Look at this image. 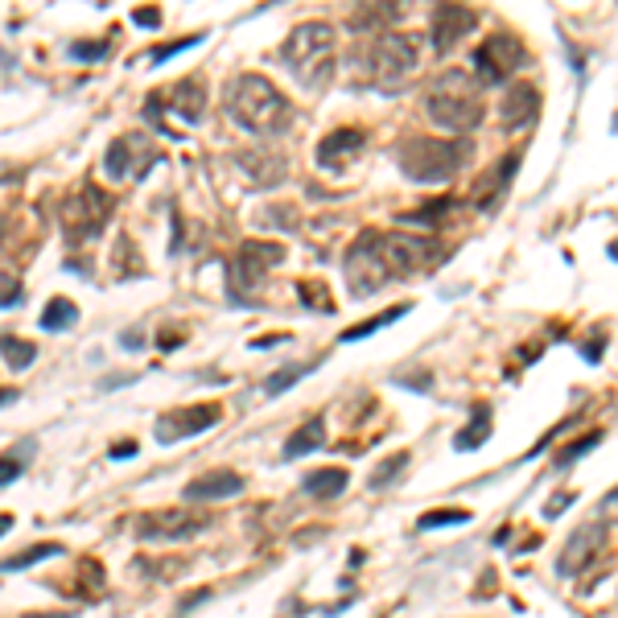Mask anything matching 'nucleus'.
<instances>
[{
  "mask_svg": "<svg viewBox=\"0 0 618 618\" xmlns=\"http://www.w3.org/2000/svg\"><path fill=\"white\" fill-rule=\"evenodd\" d=\"M474 25H479V13H474V9H466V4H437L430 18L433 50L449 54L462 37L474 34Z\"/></svg>",
  "mask_w": 618,
  "mask_h": 618,
  "instance_id": "12",
  "label": "nucleus"
},
{
  "mask_svg": "<svg viewBox=\"0 0 618 618\" xmlns=\"http://www.w3.org/2000/svg\"><path fill=\"white\" fill-rule=\"evenodd\" d=\"M297 293H301V297H309V301H306L309 309H322V313H330V309H334V301H330L327 285H313V281H301V285H297Z\"/></svg>",
  "mask_w": 618,
  "mask_h": 618,
  "instance_id": "29",
  "label": "nucleus"
},
{
  "mask_svg": "<svg viewBox=\"0 0 618 618\" xmlns=\"http://www.w3.org/2000/svg\"><path fill=\"white\" fill-rule=\"evenodd\" d=\"M569 503H573V495H557V503H549V507H545V515H549V519H552V515H561V512H565Z\"/></svg>",
  "mask_w": 618,
  "mask_h": 618,
  "instance_id": "38",
  "label": "nucleus"
},
{
  "mask_svg": "<svg viewBox=\"0 0 618 618\" xmlns=\"http://www.w3.org/2000/svg\"><path fill=\"white\" fill-rule=\"evenodd\" d=\"M470 519V512H458V507H442V512H430L421 515V533H433V528H446V524H466Z\"/></svg>",
  "mask_w": 618,
  "mask_h": 618,
  "instance_id": "27",
  "label": "nucleus"
},
{
  "mask_svg": "<svg viewBox=\"0 0 618 618\" xmlns=\"http://www.w3.org/2000/svg\"><path fill=\"white\" fill-rule=\"evenodd\" d=\"M334 58H339V42L327 21H301L285 42V62L297 75V83L318 91L334 79Z\"/></svg>",
  "mask_w": 618,
  "mask_h": 618,
  "instance_id": "4",
  "label": "nucleus"
},
{
  "mask_svg": "<svg viewBox=\"0 0 618 618\" xmlns=\"http://www.w3.org/2000/svg\"><path fill=\"white\" fill-rule=\"evenodd\" d=\"M404 466H409V454H392V458H388V462H379V470L371 474V487H384V482H392L396 474L404 470Z\"/></svg>",
  "mask_w": 618,
  "mask_h": 618,
  "instance_id": "31",
  "label": "nucleus"
},
{
  "mask_svg": "<svg viewBox=\"0 0 618 618\" xmlns=\"http://www.w3.org/2000/svg\"><path fill=\"white\" fill-rule=\"evenodd\" d=\"M598 442H602V433H590V437H577L573 446H565V449H561V454H557V458H552V466H557V470H569V466L577 462L582 454H590V449L598 446Z\"/></svg>",
  "mask_w": 618,
  "mask_h": 618,
  "instance_id": "26",
  "label": "nucleus"
},
{
  "mask_svg": "<svg viewBox=\"0 0 618 618\" xmlns=\"http://www.w3.org/2000/svg\"><path fill=\"white\" fill-rule=\"evenodd\" d=\"M133 21H137V25H161V13H157V9H140Z\"/></svg>",
  "mask_w": 618,
  "mask_h": 618,
  "instance_id": "37",
  "label": "nucleus"
},
{
  "mask_svg": "<svg viewBox=\"0 0 618 618\" xmlns=\"http://www.w3.org/2000/svg\"><path fill=\"white\" fill-rule=\"evenodd\" d=\"M157 161V140L145 137V133H124L107 145V157H103V170L112 182H137L153 170Z\"/></svg>",
  "mask_w": 618,
  "mask_h": 618,
  "instance_id": "8",
  "label": "nucleus"
},
{
  "mask_svg": "<svg viewBox=\"0 0 618 618\" xmlns=\"http://www.w3.org/2000/svg\"><path fill=\"white\" fill-rule=\"evenodd\" d=\"M487 437H491V409H487V404H474V409H470V425L454 437V449H479Z\"/></svg>",
  "mask_w": 618,
  "mask_h": 618,
  "instance_id": "22",
  "label": "nucleus"
},
{
  "mask_svg": "<svg viewBox=\"0 0 618 618\" xmlns=\"http://www.w3.org/2000/svg\"><path fill=\"white\" fill-rule=\"evenodd\" d=\"M203 528L198 515H190L186 507H165V512H145L137 519V536L145 540H182Z\"/></svg>",
  "mask_w": 618,
  "mask_h": 618,
  "instance_id": "14",
  "label": "nucleus"
},
{
  "mask_svg": "<svg viewBox=\"0 0 618 618\" xmlns=\"http://www.w3.org/2000/svg\"><path fill=\"white\" fill-rule=\"evenodd\" d=\"M21 470H25V466L18 462V454H4V458H0V487H9V482L21 474Z\"/></svg>",
  "mask_w": 618,
  "mask_h": 618,
  "instance_id": "35",
  "label": "nucleus"
},
{
  "mask_svg": "<svg viewBox=\"0 0 618 618\" xmlns=\"http://www.w3.org/2000/svg\"><path fill=\"white\" fill-rule=\"evenodd\" d=\"M107 219H112V198L100 186H91V182H83L58 206V224H62L70 243L95 240L103 227H107Z\"/></svg>",
  "mask_w": 618,
  "mask_h": 618,
  "instance_id": "7",
  "label": "nucleus"
},
{
  "mask_svg": "<svg viewBox=\"0 0 618 618\" xmlns=\"http://www.w3.org/2000/svg\"><path fill=\"white\" fill-rule=\"evenodd\" d=\"M602 512H606V515H618V487H615V491H610V495H606V503H602Z\"/></svg>",
  "mask_w": 618,
  "mask_h": 618,
  "instance_id": "39",
  "label": "nucleus"
},
{
  "mask_svg": "<svg viewBox=\"0 0 618 618\" xmlns=\"http://www.w3.org/2000/svg\"><path fill=\"white\" fill-rule=\"evenodd\" d=\"M240 165L256 186H276L285 178V157L276 153H240Z\"/></svg>",
  "mask_w": 618,
  "mask_h": 618,
  "instance_id": "19",
  "label": "nucleus"
},
{
  "mask_svg": "<svg viewBox=\"0 0 618 618\" xmlns=\"http://www.w3.org/2000/svg\"><path fill=\"white\" fill-rule=\"evenodd\" d=\"M306 371H309V367H289V371H276V376L264 379V392H268V396L285 392V388H289V384H297V379L306 376Z\"/></svg>",
  "mask_w": 618,
  "mask_h": 618,
  "instance_id": "32",
  "label": "nucleus"
},
{
  "mask_svg": "<svg viewBox=\"0 0 618 618\" xmlns=\"http://www.w3.org/2000/svg\"><path fill=\"white\" fill-rule=\"evenodd\" d=\"M425 112L446 133H470L482 121V91L466 70H442L425 91Z\"/></svg>",
  "mask_w": 618,
  "mask_h": 618,
  "instance_id": "2",
  "label": "nucleus"
},
{
  "mask_svg": "<svg viewBox=\"0 0 618 618\" xmlns=\"http://www.w3.org/2000/svg\"><path fill=\"white\" fill-rule=\"evenodd\" d=\"M21 293H25V285H21V276L13 273H0V309L18 306Z\"/></svg>",
  "mask_w": 618,
  "mask_h": 618,
  "instance_id": "30",
  "label": "nucleus"
},
{
  "mask_svg": "<svg viewBox=\"0 0 618 618\" xmlns=\"http://www.w3.org/2000/svg\"><path fill=\"white\" fill-rule=\"evenodd\" d=\"M133 449H137V446H128V442H124V446H112V458H128Z\"/></svg>",
  "mask_w": 618,
  "mask_h": 618,
  "instance_id": "40",
  "label": "nucleus"
},
{
  "mask_svg": "<svg viewBox=\"0 0 618 618\" xmlns=\"http://www.w3.org/2000/svg\"><path fill=\"white\" fill-rule=\"evenodd\" d=\"M281 260H285V248H281V243L248 240L240 248V256H236V285H240V289H256Z\"/></svg>",
  "mask_w": 618,
  "mask_h": 618,
  "instance_id": "13",
  "label": "nucleus"
},
{
  "mask_svg": "<svg viewBox=\"0 0 618 618\" xmlns=\"http://www.w3.org/2000/svg\"><path fill=\"white\" fill-rule=\"evenodd\" d=\"M327 442V421L322 416H309L301 430L285 442V458H301V454H313V449Z\"/></svg>",
  "mask_w": 618,
  "mask_h": 618,
  "instance_id": "20",
  "label": "nucleus"
},
{
  "mask_svg": "<svg viewBox=\"0 0 618 618\" xmlns=\"http://www.w3.org/2000/svg\"><path fill=\"white\" fill-rule=\"evenodd\" d=\"M0 355H4V363H9V367L25 371V367L37 359V346L34 343H21V339H0Z\"/></svg>",
  "mask_w": 618,
  "mask_h": 618,
  "instance_id": "25",
  "label": "nucleus"
},
{
  "mask_svg": "<svg viewBox=\"0 0 618 618\" xmlns=\"http://www.w3.org/2000/svg\"><path fill=\"white\" fill-rule=\"evenodd\" d=\"M540 112V91L533 83H519L503 95V128L515 133V128H528Z\"/></svg>",
  "mask_w": 618,
  "mask_h": 618,
  "instance_id": "18",
  "label": "nucleus"
},
{
  "mask_svg": "<svg viewBox=\"0 0 618 618\" xmlns=\"http://www.w3.org/2000/svg\"><path fill=\"white\" fill-rule=\"evenodd\" d=\"M243 491V479L236 470H210V474H198L194 482H186V499L190 503H215V499H231Z\"/></svg>",
  "mask_w": 618,
  "mask_h": 618,
  "instance_id": "17",
  "label": "nucleus"
},
{
  "mask_svg": "<svg viewBox=\"0 0 618 618\" xmlns=\"http://www.w3.org/2000/svg\"><path fill=\"white\" fill-rule=\"evenodd\" d=\"M346 482H351V474L346 470H339V466H327V470H313L306 479V491L313 499H339L346 491Z\"/></svg>",
  "mask_w": 618,
  "mask_h": 618,
  "instance_id": "21",
  "label": "nucleus"
},
{
  "mask_svg": "<svg viewBox=\"0 0 618 618\" xmlns=\"http://www.w3.org/2000/svg\"><path fill=\"white\" fill-rule=\"evenodd\" d=\"M606 252H610V260H618V240L610 243V248H606Z\"/></svg>",
  "mask_w": 618,
  "mask_h": 618,
  "instance_id": "44",
  "label": "nucleus"
},
{
  "mask_svg": "<svg viewBox=\"0 0 618 618\" xmlns=\"http://www.w3.org/2000/svg\"><path fill=\"white\" fill-rule=\"evenodd\" d=\"M58 545H37V549H30V552H18V557H9L4 565L0 569H9V573H18V569H25V565H34V561H42V557H58Z\"/></svg>",
  "mask_w": 618,
  "mask_h": 618,
  "instance_id": "28",
  "label": "nucleus"
},
{
  "mask_svg": "<svg viewBox=\"0 0 618 618\" xmlns=\"http://www.w3.org/2000/svg\"><path fill=\"white\" fill-rule=\"evenodd\" d=\"M227 112H231V121L243 124L256 137H281L293 124L285 95L264 75H240L236 83L227 87Z\"/></svg>",
  "mask_w": 618,
  "mask_h": 618,
  "instance_id": "1",
  "label": "nucleus"
},
{
  "mask_svg": "<svg viewBox=\"0 0 618 618\" xmlns=\"http://www.w3.org/2000/svg\"><path fill=\"white\" fill-rule=\"evenodd\" d=\"M454 210V203L449 198H437L433 206H425V210H412V215H404V219H412V224H437L442 215H449Z\"/></svg>",
  "mask_w": 618,
  "mask_h": 618,
  "instance_id": "33",
  "label": "nucleus"
},
{
  "mask_svg": "<svg viewBox=\"0 0 618 618\" xmlns=\"http://www.w3.org/2000/svg\"><path fill=\"white\" fill-rule=\"evenodd\" d=\"M224 421V404H190V409H170L157 416V442H182V437H198L210 425Z\"/></svg>",
  "mask_w": 618,
  "mask_h": 618,
  "instance_id": "10",
  "label": "nucleus"
},
{
  "mask_svg": "<svg viewBox=\"0 0 618 618\" xmlns=\"http://www.w3.org/2000/svg\"><path fill=\"white\" fill-rule=\"evenodd\" d=\"M198 42H203V34L182 37V42H173V46H157V50L149 54V58H153V62H165V58H173V54H182V50H190V46H198Z\"/></svg>",
  "mask_w": 618,
  "mask_h": 618,
  "instance_id": "34",
  "label": "nucleus"
},
{
  "mask_svg": "<svg viewBox=\"0 0 618 618\" xmlns=\"http://www.w3.org/2000/svg\"><path fill=\"white\" fill-rule=\"evenodd\" d=\"M363 145H367V133L363 128H334L330 137H322L318 145V165H327V170H343L346 161H355Z\"/></svg>",
  "mask_w": 618,
  "mask_h": 618,
  "instance_id": "16",
  "label": "nucleus"
},
{
  "mask_svg": "<svg viewBox=\"0 0 618 618\" xmlns=\"http://www.w3.org/2000/svg\"><path fill=\"white\" fill-rule=\"evenodd\" d=\"M524 42L515 34H491L474 50V70H479L482 83H507L515 70L524 67Z\"/></svg>",
  "mask_w": 618,
  "mask_h": 618,
  "instance_id": "9",
  "label": "nucleus"
},
{
  "mask_svg": "<svg viewBox=\"0 0 618 618\" xmlns=\"http://www.w3.org/2000/svg\"><path fill=\"white\" fill-rule=\"evenodd\" d=\"M602 545H606V533H602L598 524H585V528H577V533L569 536V545H565V552H561V573L565 577H573V573H582L585 565H594L598 561V552H602Z\"/></svg>",
  "mask_w": 618,
  "mask_h": 618,
  "instance_id": "15",
  "label": "nucleus"
},
{
  "mask_svg": "<svg viewBox=\"0 0 618 618\" xmlns=\"http://www.w3.org/2000/svg\"><path fill=\"white\" fill-rule=\"evenodd\" d=\"M75 322H79V306L70 297H54L46 313H42V327L46 330H70Z\"/></svg>",
  "mask_w": 618,
  "mask_h": 618,
  "instance_id": "24",
  "label": "nucleus"
},
{
  "mask_svg": "<svg viewBox=\"0 0 618 618\" xmlns=\"http://www.w3.org/2000/svg\"><path fill=\"white\" fill-rule=\"evenodd\" d=\"M13 400H18V392H13V388H0V404H13Z\"/></svg>",
  "mask_w": 618,
  "mask_h": 618,
  "instance_id": "41",
  "label": "nucleus"
},
{
  "mask_svg": "<svg viewBox=\"0 0 618 618\" xmlns=\"http://www.w3.org/2000/svg\"><path fill=\"white\" fill-rule=\"evenodd\" d=\"M367 62H371V79L379 87H404L412 79L416 62H421V37L384 30L371 42V58Z\"/></svg>",
  "mask_w": 618,
  "mask_h": 618,
  "instance_id": "6",
  "label": "nucleus"
},
{
  "mask_svg": "<svg viewBox=\"0 0 618 618\" xmlns=\"http://www.w3.org/2000/svg\"><path fill=\"white\" fill-rule=\"evenodd\" d=\"M9 528H13V515H0V536L9 533Z\"/></svg>",
  "mask_w": 618,
  "mask_h": 618,
  "instance_id": "42",
  "label": "nucleus"
},
{
  "mask_svg": "<svg viewBox=\"0 0 618 618\" xmlns=\"http://www.w3.org/2000/svg\"><path fill=\"white\" fill-rule=\"evenodd\" d=\"M466 161H470V140L462 137H409L396 149V165L404 170L409 182H421V186H442Z\"/></svg>",
  "mask_w": 618,
  "mask_h": 618,
  "instance_id": "3",
  "label": "nucleus"
},
{
  "mask_svg": "<svg viewBox=\"0 0 618 618\" xmlns=\"http://www.w3.org/2000/svg\"><path fill=\"white\" fill-rule=\"evenodd\" d=\"M149 112L153 116H161V112H173L182 124H198L203 121V103H206V91H203V79H178L173 87H165V91H157V95H149Z\"/></svg>",
  "mask_w": 618,
  "mask_h": 618,
  "instance_id": "11",
  "label": "nucleus"
},
{
  "mask_svg": "<svg viewBox=\"0 0 618 618\" xmlns=\"http://www.w3.org/2000/svg\"><path fill=\"white\" fill-rule=\"evenodd\" d=\"M70 54H75V58H103V54H107V42H75Z\"/></svg>",
  "mask_w": 618,
  "mask_h": 618,
  "instance_id": "36",
  "label": "nucleus"
},
{
  "mask_svg": "<svg viewBox=\"0 0 618 618\" xmlns=\"http://www.w3.org/2000/svg\"><path fill=\"white\" fill-rule=\"evenodd\" d=\"M409 313V306H396V309H384V313H376V318H367V322H355L351 330H343V343H359V339H371L376 330L392 327L396 318H404Z\"/></svg>",
  "mask_w": 618,
  "mask_h": 618,
  "instance_id": "23",
  "label": "nucleus"
},
{
  "mask_svg": "<svg viewBox=\"0 0 618 618\" xmlns=\"http://www.w3.org/2000/svg\"><path fill=\"white\" fill-rule=\"evenodd\" d=\"M25 618H67V615H58V610H50V615H25Z\"/></svg>",
  "mask_w": 618,
  "mask_h": 618,
  "instance_id": "43",
  "label": "nucleus"
},
{
  "mask_svg": "<svg viewBox=\"0 0 618 618\" xmlns=\"http://www.w3.org/2000/svg\"><path fill=\"white\" fill-rule=\"evenodd\" d=\"M392 281L396 273L388 264V252H384V231H363L346 252V289L355 297H371Z\"/></svg>",
  "mask_w": 618,
  "mask_h": 618,
  "instance_id": "5",
  "label": "nucleus"
}]
</instances>
